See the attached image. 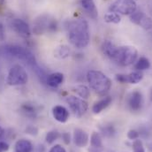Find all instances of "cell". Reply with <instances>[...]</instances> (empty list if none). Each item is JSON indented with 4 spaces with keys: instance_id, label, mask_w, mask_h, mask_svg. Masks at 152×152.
I'll return each mask as SVG.
<instances>
[{
    "instance_id": "obj_33",
    "label": "cell",
    "mask_w": 152,
    "mask_h": 152,
    "mask_svg": "<svg viewBox=\"0 0 152 152\" xmlns=\"http://www.w3.org/2000/svg\"><path fill=\"white\" fill-rule=\"evenodd\" d=\"M61 138L66 144H69L71 142V135L69 133H63L61 134Z\"/></svg>"
},
{
    "instance_id": "obj_5",
    "label": "cell",
    "mask_w": 152,
    "mask_h": 152,
    "mask_svg": "<svg viewBox=\"0 0 152 152\" xmlns=\"http://www.w3.org/2000/svg\"><path fill=\"white\" fill-rule=\"evenodd\" d=\"M57 29V20L48 14H42L38 16L33 24V32L37 36L43 35L47 32H56Z\"/></svg>"
},
{
    "instance_id": "obj_15",
    "label": "cell",
    "mask_w": 152,
    "mask_h": 152,
    "mask_svg": "<svg viewBox=\"0 0 152 152\" xmlns=\"http://www.w3.org/2000/svg\"><path fill=\"white\" fill-rule=\"evenodd\" d=\"M81 7L92 19H96L98 16V12L93 0H80Z\"/></svg>"
},
{
    "instance_id": "obj_30",
    "label": "cell",
    "mask_w": 152,
    "mask_h": 152,
    "mask_svg": "<svg viewBox=\"0 0 152 152\" xmlns=\"http://www.w3.org/2000/svg\"><path fill=\"white\" fill-rule=\"evenodd\" d=\"M49 152H66V150L60 144H55L50 148Z\"/></svg>"
},
{
    "instance_id": "obj_3",
    "label": "cell",
    "mask_w": 152,
    "mask_h": 152,
    "mask_svg": "<svg viewBox=\"0 0 152 152\" xmlns=\"http://www.w3.org/2000/svg\"><path fill=\"white\" fill-rule=\"evenodd\" d=\"M2 53L6 56L15 58L17 59L24 61L28 66L37 69V63L34 54L26 48L18 45H5L2 48Z\"/></svg>"
},
{
    "instance_id": "obj_13",
    "label": "cell",
    "mask_w": 152,
    "mask_h": 152,
    "mask_svg": "<svg viewBox=\"0 0 152 152\" xmlns=\"http://www.w3.org/2000/svg\"><path fill=\"white\" fill-rule=\"evenodd\" d=\"M69 112L68 110L62 105H55L52 108V116L58 122L66 123L69 119Z\"/></svg>"
},
{
    "instance_id": "obj_36",
    "label": "cell",
    "mask_w": 152,
    "mask_h": 152,
    "mask_svg": "<svg viewBox=\"0 0 152 152\" xmlns=\"http://www.w3.org/2000/svg\"><path fill=\"white\" fill-rule=\"evenodd\" d=\"M3 135H4V129L0 126V139L2 138Z\"/></svg>"
},
{
    "instance_id": "obj_25",
    "label": "cell",
    "mask_w": 152,
    "mask_h": 152,
    "mask_svg": "<svg viewBox=\"0 0 152 152\" xmlns=\"http://www.w3.org/2000/svg\"><path fill=\"white\" fill-rule=\"evenodd\" d=\"M101 133L104 136L111 138L116 134V129L113 125H104L100 127Z\"/></svg>"
},
{
    "instance_id": "obj_32",
    "label": "cell",
    "mask_w": 152,
    "mask_h": 152,
    "mask_svg": "<svg viewBox=\"0 0 152 152\" xmlns=\"http://www.w3.org/2000/svg\"><path fill=\"white\" fill-rule=\"evenodd\" d=\"M116 80L120 82V83H126L127 82V76H126V75H122V74L117 75H116Z\"/></svg>"
},
{
    "instance_id": "obj_9",
    "label": "cell",
    "mask_w": 152,
    "mask_h": 152,
    "mask_svg": "<svg viewBox=\"0 0 152 152\" xmlns=\"http://www.w3.org/2000/svg\"><path fill=\"white\" fill-rule=\"evenodd\" d=\"M130 20L133 23L143 28L144 29L148 30L152 28V20L141 11H135L133 12L130 15Z\"/></svg>"
},
{
    "instance_id": "obj_27",
    "label": "cell",
    "mask_w": 152,
    "mask_h": 152,
    "mask_svg": "<svg viewBox=\"0 0 152 152\" xmlns=\"http://www.w3.org/2000/svg\"><path fill=\"white\" fill-rule=\"evenodd\" d=\"M59 137H61V134H59V132L56 131V130H52L50 131L46 134L45 135V141L48 144H52L53 142H55Z\"/></svg>"
},
{
    "instance_id": "obj_35",
    "label": "cell",
    "mask_w": 152,
    "mask_h": 152,
    "mask_svg": "<svg viewBox=\"0 0 152 152\" xmlns=\"http://www.w3.org/2000/svg\"><path fill=\"white\" fill-rule=\"evenodd\" d=\"M5 38V34H4V28L2 23H0V41L3 42Z\"/></svg>"
},
{
    "instance_id": "obj_26",
    "label": "cell",
    "mask_w": 152,
    "mask_h": 152,
    "mask_svg": "<svg viewBox=\"0 0 152 152\" xmlns=\"http://www.w3.org/2000/svg\"><path fill=\"white\" fill-rule=\"evenodd\" d=\"M104 21L107 23L118 24L121 21V17L118 13L111 12H108L104 15Z\"/></svg>"
},
{
    "instance_id": "obj_20",
    "label": "cell",
    "mask_w": 152,
    "mask_h": 152,
    "mask_svg": "<svg viewBox=\"0 0 152 152\" xmlns=\"http://www.w3.org/2000/svg\"><path fill=\"white\" fill-rule=\"evenodd\" d=\"M74 91L76 94L80 96L82 99H88L90 96L89 88L85 85H78L74 88Z\"/></svg>"
},
{
    "instance_id": "obj_4",
    "label": "cell",
    "mask_w": 152,
    "mask_h": 152,
    "mask_svg": "<svg viewBox=\"0 0 152 152\" xmlns=\"http://www.w3.org/2000/svg\"><path fill=\"white\" fill-rule=\"evenodd\" d=\"M138 57L137 50L133 46H120L117 48L113 60L122 66H128L134 64Z\"/></svg>"
},
{
    "instance_id": "obj_12",
    "label": "cell",
    "mask_w": 152,
    "mask_h": 152,
    "mask_svg": "<svg viewBox=\"0 0 152 152\" xmlns=\"http://www.w3.org/2000/svg\"><path fill=\"white\" fill-rule=\"evenodd\" d=\"M73 141L78 148H84L88 144L89 136L86 131L80 128H76L74 131Z\"/></svg>"
},
{
    "instance_id": "obj_23",
    "label": "cell",
    "mask_w": 152,
    "mask_h": 152,
    "mask_svg": "<svg viewBox=\"0 0 152 152\" xmlns=\"http://www.w3.org/2000/svg\"><path fill=\"white\" fill-rule=\"evenodd\" d=\"M70 49L66 45H61L56 50V57L60 59H65L70 56Z\"/></svg>"
},
{
    "instance_id": "obj_31",
    "label": "cell",
    "mask_w": 152,
    "mask_h": 152,
    "mask_svg": "<svg viewBox=\"0 0 152 152\" xmlns=\"http://www.w3.org/2000/svg\"><path fill=\"white\" fill-rule=\"evenodd\" d=\"M26 133L31 135H37L38 134V129L34 126H28L26 128Z\"/></svg>"
},
{
    "instance_id": "obj_16",
    "label": "cell",
    "mask_w": 152,
    "mask_h": 152,
    "mask_svg": "<svg viewBox=\"0 0 152 152\" xmlns=\"http://www.w3.org/2000/svg\"><path fill=\"white\" fill-rule=\"evenodd\" d=\"M46 83L51 88H57L64 81V75L61 73H52L46 77Z\"/></svg>"
},
{
    "instance_id": "obj_7",
    "label": "cell",
    "mask_w": 152,
    "mask_h": 152,
    "mask_svg": "<svg viewBox=\"0 0 152 152\" xmlns=\"http://www.w3.org/2000/svg\"><path fill=\"white\" fill-rule=\"evenodd\" d=\"M110 11L123 15H131L136 11V3L134 0H116L110 6Z\"/></svg>"
},
{
    "instance_id": "obj_11",
    "label": "cell",
    "mask_w": 152,
    "mask_h": 152,
    "mask_svg": "<svg viewBox=\"0 0 152 152\" xmlns=\"http://www.w3.org/2000/svg\"><path fill=\"white\" fill-rule=\"evenodd\" d=\"M12 27L13 30L21 37L28 38L31 35V30L28 24L21 19H14L12 21Z\"/></svg>"
},
{
    "instance_id": "obj_21",
    "label": "cell",
    "mask_w": 152,
    "mask_h": 152,
    "mask_svg": "<svg viewBox=\"0 0 152 152\" xmlns=\"http://www.w3.org/2000/svg\"><path fill=\"white\" fill-rule=\"evenodd\" d=\"M20 111L28 118H35L37 115V110H36L35 106H33L32 104H24L20 107Z\"/></svg>"
},
{
    "instance_id": "obj_18",
    "label": "cell",
    "mask_w": 152,
    "mask_h": 152,
    "mask_svg": "<svg viewBox=\"0 0 152 152\" xmlns=\"http://www.w3.org/2000/svg\"><path fill=\"white\" fill-rule=\"evenodd\" d=\"M117 46L114 44L113 42L109 41V40H106L103 42L102 44V50H103V53L108 57L109 58L113 59L116 53V50H117Z\"/></svg>"
},
{
    "instance_id": "obj_29",
    "label": "cell",
    "mask_w": 152,
    "mask_h": 152,
    "mask_svg": "<svg viewBox=\"0 0 152 152\" xmlns=\"http://www.w3.org/2000/svg\"><path fill=\"white\" fill-rule=\"evenodd\" d=\"M139 136H140V134H139V132L138 131H136V130H134V129H131V130H129L128 131V133H127V138L129 139V140H136V139H138L139 138Z\"/></svg>"
},
{
    "instance_id": "obj_38",
    "label": "cell",
    "mask_w": 152,
    "mask_h": 152,
    "mask_svg": "<svg viewBox=\"0 0 152 152\" xmlns=\"http://www.w3.org/2000/svg\"><path fill=\"white\" fill-rule=\"evenodd\" d=\"M151 100H152V91H151Z\"/></svg>"
},
{
    "instance_id": "obj_17",
    "label": "cell",
    "mask_w": 152,
    "mask_h": 152,
    "mask_svg": "<svg viewBox=\"0 0 152 152\" xmlns=\"http://www.w3.org/2000/svg\"><path fill=\"white\" fill-rule=\"evenodd\" d=\"M33 150V145L31 142L27 139H20L16 142L14 145L15 152H31Z\"/></svg>"
},
{
    "instance_id": "obj_10",
    "label": "cell",
    "mask_w": 152,
    "mask_h": 152,
    "mask_svg": "<svg viewBox=\"0 0 152 152\" xmlns=\"http://www.w3.org/2000/svg\"><path fill=\"white\" fill-rule=\"evenodd\" d=\"M143 104L142 95L140 91H133L127 96V106L132 112H138Z\"/></svg>"
},
{
    "instance_id": "obj_8",
    "label": "cell",
    "mask_w": 152,
    "mask_h": 152,
    "mask_svg": "<svg viewBox=\"0 0 152 152\" xmlns=\"http://www.w3.org/2000/svg\"><path fill=\"white\" fill-rule=\"evenodd\" d=\"M66 103L76 118H81L88 109V104L84 99L75 96H68L66 98Z\"/></svg>"
},
{
    "instance_id": "obj_6",
    "label": "cell",
    "mask_w": 152,
    "mask_h": 152,
    "mask_svg": "<svg viewBox=\"0 0 152 152\" xmlns=\"http://www.w3.org/2000/svg\"><path fill=\"white\" fill-rule=\"evenodd\" d=\"M28 80L27 71L19 64L12 66L7 75L6 82L10 86H22L25 85Z\"/></svg>"
},
{
    "instance_id": "obj_19",
    "label": "cell",
    "mask_w": 152,
    "mask_h": 152,
    "mask_svg": "<svg viewBox=\"0 0 152 152\" xmlns=\"http://www.w3.org/2000/svg\"><path fill=\"white\" fill-rule=\"evenodd\" d=\"M90 145L93 149L100 150L103 147V140L102 136L97 132H93L90 136Z\"/></svg>"
},
{
    "instance_id": "obj_28",
    "label": "cell",
    "mask_w": 152,
    "mask_h": 152,
    "mask_svg": "<svg viewBox=\"0 0 152 152\" xmlns=\"http://www.w3.org/2000/svg\"><path fill=\"white\" fill-rule=\"evenodd\" d=\"M132 149H133V152H145L143 143L139 139H136L134 141L133 145H132Z\"/></svg>"
},
{
    "instance_id": "obj_1",
    "label": "cell",
    "mask_w": 152,
    "mask_h": 152,
    "mask_svg": "<svg viewBox=\"0 0 152 152\" xmlns=\"http://www.w3.org/2000/svg\"><path fill=\"white\" fill-rule=\"evenodd\" d=\"M67 37L70 43L76 49L86 48L90 40L88 22L83 19L71 20L66 25Z\"/></svg>"
},
{
    "instance_id": "obj_24",
    "label": "cell",
    "mask_w": 152,
    "mask_h": 152,
    "mask_svg": "<svg viewBox=\"0 0 152 152\" xmlns=\"http://www.w3.org/2000/svg\"><path fill=\"white\" fill-rule=\"evenodd\" d=\"M126 76H127V82H129L131 84H137L143 78V75L141 71L132 72L129 75H126Z\"/></svg>"
},
{
    "instance_id": "obj_37",
    "label": "cell",
    "mask_w": 152,
    "mask_h": 152,
    "mask_svg": "<svg viewBox=\"0 0 152 152\" xmlns=\"http://www.w3.org/2000/svg\"><path fill=\"white\" fill-rule=\"evenodd\" d=\"M4 0H0V5L4 4Z\"/></svg>"
},
{
    "instance_id": "obj_2",
    "label": "cell",
    "mask_w": 152,
    "mask_h": 152,
    "mask_svg": "<svg viewBox=\"0 0 152 152\" xmlns=\"http://www.w3.org/2000/svg\"><path fill=\"white\" fill-rule=\"evenodd\" d=\"M87 81L91 89L96 94L104 96L112 88V80L104 73L97 70H89L87 74Z\"/></svg>"
},
{
    "instance_id": "obj_22",
    "label": "cell",
    "mask_w": 152,
    "mask_h": 152,
    "mask_svg": "<svg viewBox=\"0 0 152 152\" xmlns=\"http://www.w3.org/2000/svg\"><path fill=\"white\" fill-rule=\"evenodd\" d=\"M151 67V62L150 60L147 58H144V57H142L140 58L135 66H134V68L137 70V71H143V70H147Z\"/></svg>"
},
{
    "instance_id": "obj_34",
    "label": "cell",
    "mask_w": 152,
    "mask_h": 152,
    "mask_svg": "<svg viewBox=\"0 0 152 152\" xmlns=\"http://www.w3.org/2000/svg\"><path fill=\"white\" fill-rule=\"evenodd\" d=\"M9 151V144L5 142H0V152H7Z\"/></svg>"
},
{
    "instance_id": "obj_14",
    "label": "cell",
    "mask_w": 152,
    "mask_h": 152,
    "mask_svg": "<svg viewBox=\"0 0 152 152\" xmlns=\"http://www.w3.org/2000/svg\"><path fill=\"white\" fill-rule=\"evenodd\" d=\"M113 98L110 96H104V98L96 101L92 106V112L94 114L101 113L104 109H106L112 104Z\"/></svg>"
}]
</instances>
